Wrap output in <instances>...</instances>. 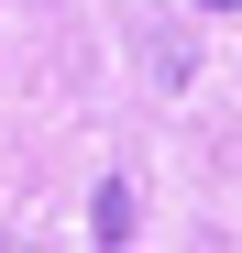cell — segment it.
Returning <instances> with one entry per match:
<instances>
[{"label":"cell","instance_id":"6da1fadb","mask_svg":"<svg viewBox=\"0 0 242 253\" xmlns=\"http://www.w3.org/2000/svg\"><path fill=\"white\" fill-rule=\"evenodd\" d=\"M88 220H99V242H132V187H99Z\"/></svg>","mask_w":242,"mask_h":253},{"label":"cell","instance_id":"7a4b0ae2","mask_svg":"<svg viewBox=\"0 0 242 253\" xmlns=\"http://www.w3.org/2000/svg\"><path fill=\"white\" fill-rule=\"evenodd\" d=\"M198 11H242V0H198Z\"/></svg>","mask_w":242,"mask_h":253}]
</instances>
